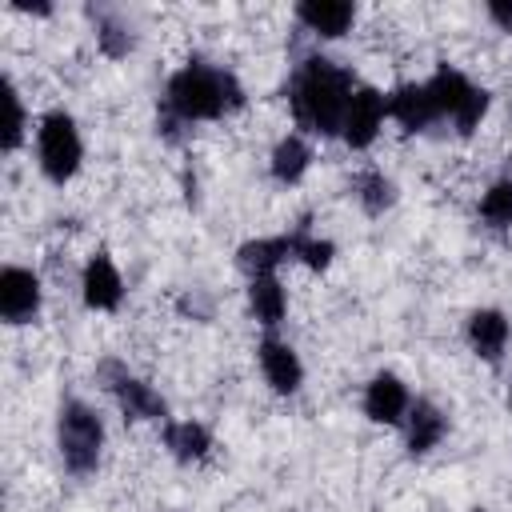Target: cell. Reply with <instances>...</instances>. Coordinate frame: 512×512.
I'll list each match as a JSON object with an SVG mask.
<instances>
[{"mask_svg":"<svg viewBox=\"0 0 512 512\" xmlns=\"http://www.w3.org/2000/svg\"><path fill=\"white\" fill-rule=\"evenodd\" d=\"M244 108V88L228 68H216L208 60L180 64L164 84V108H160V132L172 136L176 124H200L220 120L228 112Z\"/></svg>","mask_w":512,"mask_h":512,"instance_id":"6da1fadb","label":"cell"},{"mask_svg":"<svg viewBox=\"0 0 512 512\" xmlns=\"http://www.w3.org/2000/svg\"><path fill=\"white\" fill-rule=\"evenodd\" d=\"M352 92H356L352 68H344L328 56H304L288 84V104H292L296 128L312 132V136H340L344 108H348Z\"/></svg>","mask_w":512,"mask_h":512,"instance_id":"7a4b0ae2","label":"cell"},{"mask_svg":"<svg viewBox=\"0 0 512 512\" xmlns=\"http://www.w3.org/2000/svg\"><path fill=\"white\" fill-rule=\"evenodd\" d=\"M56 448L72 476H92L104 456V420L88 400H64L56 412Z\"/></svg>","mask_w":512,"mask_h":512,"instance_id":"3957f363","label":"cell"},{"mask_svg":"<svg viewBox=\"0 0 512 512\" xmlns=\"http://www.w3.org/2000/svg\"><path fill=\"white\" fill-rule=\"evenodd\" d=\"M36 160H40V172L52 184H68L80 172L84 140H80V128H76L72 112L52 108V112L40 116V124H36Z\"/></svg>","mask_w":512,"mask_h":512,"instance_id":"277c9868","label":"cell"},{"mask_svg":"<svg viewBox=\"0 0 512 512\" xmlns=\"http://www.w3.org/2000/svg\"><path fill=\"white\" fill-rule=\"evenodd\" d=\"M100 376H104L108 392L116 396V404H120L124 420H160V424L168 420V404H164V396H160L148 380L132 376L124 364L104 360V364H100Z\"/></svg>","mask_w":512,"mask_h":512,"instance_id":"5b68a950","label":"cell"},{"mask_svg":"<svg viewBox=\"0 0 512 512\" xmlns=\"http://www.w3.org/2000/svg\"><path fill=\"white\" fill-rule=\"evenodd\" d=\"M388 120V92L372 88V84H356L348 108H344V124H340V140L352 148V152H364L380 128Z\"/></svg>","mask_w":512,"mask_h":512,"instance_id":"8992f818","label":"cell"},{"mask_svg":"<svg viewBox=\"0 0 512 512\" xmlns=\"http://www.w3.org/2000/svg\"><path fill=\"white\" fill-rule=\"evenodd\" d=\"M40 276L32 268L20 264H4L0 268V316L4 324H32L40 316Z\"/></svg>","mask_w":512,"mask_h":512,"instance_id":"52a82bcc","label":"cell"},{"mask_svg":"<svg viewBox=\"0 0 512 512\" xmlns=\"http://www.w3.org/2000/svg\"><path fill=\"white\" fill-rule=\"evenodd\" d=\"M80 300L92 312H116L124 300V276L116 268V260L108 256V248L92 252L84 272H80Z\"/></svg>","mask_w":512,"mask_h":512,"instance_id":"ba28073f","label":"cell"},{"mask_svg":"<svg viewBox=\"0 0 512 512\" xmlns=\"http://www.w3.org/2000/svg\"><path fill=\"white\" fill-rule=\"evenodd\" d=\"M256 360H260L264 384H268L276 396L300 392V384H304V364H300V352H296L288 340L264 336V340L256 344Z\"/></svg>","mask_w":512,"mask_h":512,"instance_id":"9c48e42d","label":"cell"},{"mask_svg":"<svg viewBox=\"0 0 512 512\" xmlns=\"http://www.w3.org/2000/svg\"><path fill=\"white\" fill-rule=\"evenodd\" d=\"M408 408H412V392H408V384L396 372H376L364 384V416L372 424L396 428V424H404Z\"/></svg>","mask_w":512,"mask_h":512,"instance_id":"30bf717a","label":"cell"},{"mask_svg":"<svg viewBox=\"0 0 512 512\" xmlns=\"http://www.w3.org/2000/svg\"><path fill=\"white\" fill-rule=\"evenodd\" d=\"M508 336H512V324H508V316H504L500 308H476V312H468V320H464V340H468V348H472L480 360H488V364H496V360L504 356Z\"/></svg>","mask_w":512,"mask_h":512,"instance_id":"8fae6325","label":"cell"},{"mask_svg":"<svg viewBox=\"0 0 512 512\" xmlns=\"http://www.w3.org/2000/svg\"><path fill=\"white\" fill-rule=\"evenodd\" d=\"M292 260V232L284 236H256V240H244L236 248V268L256 280V276H276V268Z\"/></svg>","mask_w":512,"mask_h":512,"instance_id":"7c38bea8","label":"cell"},{"mask_svg":"<svg viewBox=\"0 0 512 512\" xmlns=\"http://www.w3.org/2000/svg\"><path fill=\"white\" fill-rule=\"evenodd\" d=\"M296 20L308 32H316L324 40H336V36H344L352 28L356 4H348V0H300L296 4Z\"/></svg>","mask_w":512,"mask_h":512,"instance_id":"4fadbf2b","label":"cell"},{"mask_svg":"<svg viewBox=\"0 0 512 512\" xmlns=\"http://www.w3.org/2000/svg\"><path fill=\"white\" fill-rule=\"evenodd\" d=\"M472 88H476V84H472L460 68H448V64H440V68L424 80V92H428V100H432L436 120H456V112L464 108V100H468Z\"/></svg>","mask_w":512,"mask_h":512,"instance_id":"5bb4252c","label":"cell"},{"mask_svg":"<svg viewBox=\"0 0 512 512\" xmlns=\"http://www.w3.org/2000/svg\"><path fill=\"white\" fill-rule=\"evenodd\" d=\"M448 432V416L432 404V400H412L408 416H404V440H408V452L412 456H424L432 452Z\"/></svg>","mask_w":512,"mask_h":512,"instance_id":"9a60e30c","label":"cell"},{"mask_svg":"<svg viewBox=\"0 0 512 512\" xmlns=\"http://www.w3.org/2000/svg\"><path fill=\"white\" fill-rule=\"evenodd\" d=\"M388 120H396L400 132H424L436 120L432 100L424 92V80L420 84H396L388 92Z\"/></svg>","mask_w":512,"mask_h":512,"instance_id":"2e32d148","label":"cell"},{"mask_svg":"<svg viewBox=\"0 0 512 512\" xmlns=\"http://www.w3.org/2000/svg\"><path fill=\"white\" fill-rule=\"evenodd\" d=\"M160 440H164L168 456L180 460V464H196L212 452V432L200 420H164Z\"/></svg>","mask_w":512,"mask_h":512,"instance_id":"e0dca14e","label":"cell"},{"mask_svg":"<svg viewBox=\"0 0 512 512\" xmlns=\"http://www.w3.org/2000/svg\"><path fill=\"white\" fill-rule=\"evenodd\" d=\"M308 168H312V148H308V140H304L300 132L280 136L276 148H272V156H268V172H272V180L284 184V188H292V184L304 180Z\"/></svg>","mask_w":512,"mask_h":512,"instance_id":"ac0fdd59","label":"cell"},{"mask_svg":"<svg viewBox=\"0 0 512 512\" xmlns=\"http://www.w3.org/2000/svg\"><path fill=\"white\" fill-rule=\"evenodd\" d=\"M248 312H252L256 324L276 328V324L284 320V312H288V292H284V284H280L276 276H256V280H248Z\"/></svg>","mask_w":512,"mask_h":512,"instance_id":"d6986e66","label":"cell"},{"mask_svg":"<svg viewBox=\"0 0 512 512\" xmlns=\"http://www.w3.org/2000/svg\"><path fill=\"white\" fill-rule=\"evenodd\" d=\"M352 192H356V200H360V208H364L368 216H384V212L396 204V184H392V176H384L380 168L360 172L356 184H352Z\"/></svg>","mask_w":512,"mask_h":512,"instance_id":"ffe728a7","label":"cell"},{"mask_svg":"<svg viewBox=\"0 0 512 512\" xmlns=\"http://www.w3.org/2000/svg\"><path fill=\"white\" fill-rule=\"evenodd\" d=\"M24 132H28V112H24V100L12 84V76H4V132H0V148L4 152H16L24 144Z\"/></svg>","mask_w":512,"mask_h":512,"instance_id":"44dd1931","label":"cell"},{"mask_svg":"<svg viewBox=\"0 0 512 512\" xmlns=\"http://www.w3.org/2000/svg\"><path fill=\"white\" fill-rule=\"evenodd\" d=\"M332 256H336V244H332V240L312 236L304 224L292 228V260H300V264L312 268V272H324V268L332 264Z\"/></svg>","mask_w":512,"mask_h":512,"instance_id":"7402d4cb","label":"cell"},{"mask_svg":"<svg viewBox=\"0 0 512 512\" xmlns=\"http://www.w3.org/2000/svg\"><path fill=\"white\" fill-rule=\"evenodd\" d=\"M96 44H100V52H104V56H112V60L128 56V52H132V44H136L132 24H128V20H120V16H112V12H100V20H96Z\"/></svg>","mask_w":512,"mask_h":512,"instance_id":"603a6c76","label":"cell"},{"mask_svg":"<svg viewBox=\"0 0 512 512\" xmlns=\"http://www.w3.org/2000/svg\"><path fill=\"white\" fill-rule=\"evenodd\" d=\"M480 220L488 224V228H512V176H504V180H496L484 196H480Z\"/></svg>","mask_w":512,"mask_h":512,"instance_id":"cb8c5ba5","label":"cell"},{"mask_svg":"<svg viewBox=\"0 0 512 512\" xmlns=\"http://www.w3.org/2000/svg\"><path fill=\"white\" fill-rule=\"evenodd\" d=\"M488 104H492V96H488V88H472L468 92V100H464V108L456 112V120H452V128L460 132V136H472L476 128H480V120L488 116Z\"/></svg>","mask_w":512,"mask_h":512,"instance_id":"d4e9b609","label":"cell"},{"mask_svg":"<svg viewBox=\"0 0 512 512\" xmlns=\"http://www.w3.org/2000/svg\"><path fill=\"white\" fill-rule=\"evenodd\" d=\"M484 12H488L492 24H500L504 32H512V0H488Z\"/></svg>","mask_w":512,"mask_h":512,"instance_id":"484cf974","label":"cell"},{"mask_svg":"<svg viewBox=\"0 0 512 512\" xmlns=\"http://www.w3.org/2000/svg\"><path fill=\"white\" fill-rule=\"evenodd\" d=\"M16 12H36V16H48L52 8H48V4H16Z\"/></svg>","mask_w":512,"mask_h":512,"instance_id":"4316f807","label":"cell"},{"mask_svg":"<svg viewBox=\"0 0 512 512\" xmlns=\"http://www.w3.org/2000/svg\"><path fill=\"white\" fill-rule=\"evenodd\" d=\"M508 412H512V388H508Z\"/></svg>","mask_w":512,"mask_h":512,"instance_id":"83f0119b","label":"cell"},{"mask_svg":"<svg viewBox=\"0 0 512 512\" xmlns=\"http://www.w3.org/2000/svg\"><path fill=\"white\" fill-rule=\"evenodd\" d=\"M472 512H488V508H472Z\"/></svg>","mask_w":512,"mask_h":512,"instance_id":"f1b7e54d","label":"cell"}]
</instances>
